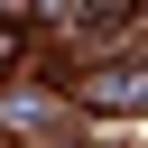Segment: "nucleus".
Wrapping results in <instances>:
<instances>
[{
    "mask_svg": "<svg viewBox=\"0 0 148 148\" xmlns=\"http://www.w3.org/2000/svg\"><path fill=\"white\" fill-rule=\"evenodd\" d=\"M0 148H74V92L46 74H18L0 92Z\"/></svg>",
    "mask_w": 148,
    "mask_h": 148,
    "instance_id": "obj_1",
    "label": "nucleus"
},
{
    "mask_svg": "<svg viewBox=\"0 0 148 148\" xmlns=\"http://www.w3.org/2000/svg\"><path fill=\"white\" fill-rule=\"evenodd\" d=\"M65 92H74V111H148V56H92V65H74L65 74Z\"/></svg>",
    "mask_w": 148,
    "mask_h": 148,
    "instance_id": "obj_2",
    "label": "nucleus"
}]
</instances>
